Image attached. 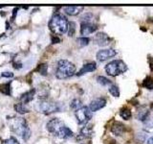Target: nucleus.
I'll return each instance as SVG.
<instances>
[{"instance_id":"5","label":"nucleus","mask_w":153,"mask_h":144,"mask_svg":"<svg viewBox=\"0 0 153 144\" xmlns=\"http://www.w3.org/2000/svg\"><path fill=\"white\" fill-rule=\"evenodd\" d=\"M75 115H76V120H78V123L82 125V124H86L91 118H92V112L89 110L88 107L82 106L80 109L76 110Z\"/></svg>"},{"instance_id":"13","label":"nucleus","mask_w":153,"mask_h":144,"mask_svg":"<svg viewBox=\"0 0 153 144\" xmlns=\"http://www.w3.org/2000/svg\"><path fill=\"white\" fill-rule=\"evenodd\" d=\"M111 132L117 136H123V134L126 132V126L121 122L115 121L111 126Z\"/></svg>"},{"instance_id":"23","label":"nucleus","mask_w":153,"mask_h":144,"mask_svg":"<svg viewBox=\"0 0 153 144\" xmlns=\"http://www.w3.org/2000/svg\"><path fill=\"white\" fill-rule=\"evenodd\" d=\"M0 91L2 93L6 94V95H11L12 94V88H11V83L5 84L3 85L1 88H0Z\"/></svg>"},{"instance_id":"35","label":"nucleus","mask_w":153,"mask_h":144,"mask_svg":"<svg viewBox=\"0 0 153 144\" xmlns=\"http://www.w3.org/2000/svg\"><path fill=\"white\" fill-rule=\"evenodd\" d=\"M150 68H151V70L153 71V64H150Z\"/></svg>"},{"instance_id":"33","label":"nucleus","mask_w":153,"mask_h":144,"mask_svg":"<svg viewBox=\"0 0 153 144\" xmlns=\"http://www.w3.org/2000/svg\"><path fill=\"white\" fill-rule=\"evenodd\" d=\"M147 144H153V136L148 139V140H147Z\"/></svg>"},{"instance_id":"7","label":"nucleus","mask_w":153,"mask_h":144,"mask_svg":"<svg viewBox=\"0 0 153 144\" xmlns=\"http://www.w3.org/2000/svg\"><path fill=\"white\" fill-rule=\"evenodd\" d=\"M65 126L64 123L61 121L59 118H53L47 123V130L48 132L54 134L55 136H59L60 131Z\"/></svg>"},{"instance_id":"22","label":"nucleus","mask_w":153,"mask_h":144,"mask_svg":"<svg viewBox=\"0 0 153 144\" xmlns=\"http://www.w3.org/2000/svg\"><path fill=\"white\" fill-rule=\"evenodd\" d=\"M97 82L100 85H102V86H108V85L111 86L112 85L111 81H110L109 79H107L106 77H104V76H99V77H97Z\"/></svg>"},{"instance_id":"1","label":"nucleus","mask_w":153,"mask_h":144,"mask_svg":"<svg viewBox=\"0 0 153 144\" xmlns=\"http://www.w3.org/2000/svg\"><path fill=\"white\" fill-rule=\"evenodd\" d=\"M10 129L13 133H16L18 136H20L24 140L27 141L29 137L31 136V131L29 128L27 121L22 117H13L10 119L9 121Z\"/></svg>"},{"instance_id":"29","label":"nucleus","mask_w":153,"mask_h":144,"mask_svg":"<svg viewBox=\"0 0 153 144\" xmlns=\"http://www.w3.org/2000/svg\"><path fill=\"white\" fill-rule=\"evenodd\" d=\"M2 144H19V142L14 137H10L2 141Z\"/></svg>"},{"instance_id":"32","label":"nucleus","mask_w":153,"mask_h":144,"mask_svg":"<svg viewBox=\"0 0 153 144\" xmlns=\"http://www.w3.org/2000/svg\"><path fill=\"white\" fill-rule=\"evenodd\" d=\"M60 41V40H59V37H57V36H53L52 37V42L53 43H59Z\"/></svg>"},{"instance_id":"12","label":"nucleus","mask_w":153,"mask_h":144,"mask_svg":"<svg viewBox=\"0 0 153 144\" xmlns=\"http://www.w3.org/2000/svg\"><path fill=\"white\" fill-rule=\"evenodd\" d=\"M97 69V64L96 62H88V64H85L82 67L80 68V70L76 73V76H82L85 73H89V72H93Z\"/></svg>"},{"instance_id":"31","label":"nucleus","mask_w":153,"mask_h":144,"mask_svg":"<svg viewBox=\"0 0 153 144\" xmlns=\"http://www.w3.org/2000/svg\"><path fill=\"white\" fill-rule=\"evenodd\" d=\"M2 77H6V78H12V77H13V74L12 73V72H4V73L1 74Z\"/></svg>"},{"instance_id":"9","label":"nucleus","mask_w":153,"mask_h":144,"mask_svg":"<svg viewBox=\"0 0 153 144\" xmlns=\"http://www.w3.org/2000/svg\"><path fill=\"white\" fill-rule=\"evenodd\" d=\"M94 41L99 46H106L112 41V38L103 32L97 33L94 37Z\"/></svg>"},{"instance_id":"34","label":"nucleus","mask_w":153,"mask_h":144,"mask_svg":"<svg viewBox=\"0 0 153 144\" xmlns=\"http://www.w3.org/2000/svg\"><path fill=\"white\" fill-rule=\"evenodd\" d=\"M109 144H116V141H115L114 139H110V141H109Z\"/></svg>"},{"instance_id":"36","label":"nucleus","mask_w":153,"mask_h":144,"mask_svg":"<svg viewBox=\"0 0 153 144\" xmlns=\"http://www.w3.org/2000/svg\"><path fill=\"white\" fill-rule=\"evenodd\" d=\"M151 108L153 109V103H151Z\"/></svg>"},{"instance_id":"14","label":"nucleus","mask_w":153,"mask_h":144,"mask_svg":"<svg viewBox=\"0 0 153 144\" xmlns=\"http://www.w3.org/2000/svg\"><path fill=\"white\" fill-rule=\"evenodd\" d=\"M84 7L83 6H67L64 7L63 10L64 12L68 14V16H78L79 13L83 11Z\"/></svg>"},{"instance_id":"6","label":"nucleus","mask_w":153,"mask_h":144,"mask_svg":"<svg viewBox=\"0 0 153 144\" xmlns=\"http://www.w3.org/2000/svg\"><path fill=\"white\" fill-rule=\"evenodd\" d=\"M39 110H40V112L44 114H50V113L57 112V110H59V106H57V104L54 102V101L44 99L40 101Z\"/></svg>"},{"instance_id":"19","label":"nucleus","mask_w":153,"mask_h":144,"mask_svg":"<svg viewBox=\"0 0 153 144\" xmlns=\"http://www.w3.org/2000/svg\"><path fill=\"white\" fill-rule=\"evenodd\" d=\"M73 132L71 131V130L68 128V127H66V126H64L63 128H62V130L60 131V133L59 134V137H60V138H70V137H72L73 136Z\"/></svg>"},{"instance_id":"20","label":"nucleus","mask_w":153,"mask_h":144,"mask_svg":"<svg viewBox=\"0 0 153 144\" xmlns=\"http://www.w3.org/2000/svg\"><path fill=\"white\" fill-rule=\"evenodd\" d=\"M13 108H14V110H16V112L20 113V114H25V113H28L29 112V110L25 107V105L22 104V103L14 104Z\"/></svg>"},{"instance_id":"10","label":"nucleus","mask_w":153,"mask_h":144,"mask_svg":"<svg viewBox=\"0 0 153 144\" xmlns=\"http://www.w3.org/2000/svg\"><path fill=\"white\" fill-rule=\"evenodd\" d=\"M105 105H106V100L102 97H100V98H96L91 101L88 108L92 112H97V110L104 108Z\"/></svg>"},{"instance_id":"8","label":"nucleus","mask_w":153,"mask_h":144,"mask_svg":"<svg viewBox=\"0 0 153 144\" xmlns=\"http://www.w3.org/2000/svg\"><path fill=\"white\" fill-rule=\"evenodd\" d=\"M117 55V51L112 48H107V49H102L100 50L97 54H96V58L99 62H104L106 60L111 59V58L115 57Z\"/></svg>"},{"instance_id":"21","label":"nucleus","mask_w":153,"mask_h":144,"mask_svg":"<svg viewBox=\"0 0 153 144\" xmlns=\"http://www.w3.org/2000/svg\"><path fill=\"white\" fill-rule=\"evenodd\" d=\"M142 86L143 88H146L147 89H153V79L150 76H147L145 78V80L143 81Z\"/></svg>"},{"instance_id":"15","label":"nucleus","mask_w":153,"mask_h":144,"mask_svg":"<svg viewBox=\"0 0 153 144\" xmlns=\"http://www.w3.org/2000/svg\"><path fill=\"white\" fill-rule=\"evenodd\" d=\"M93 134V130L91 126H84L80 130V133L78 136V139H83V138H89Z\"/></svg>"},{"instance_id":"4","label":"nucleus","mask_w":153,"mask_h":144,"mask_svg":"<svg viewBox=\"0 0 153 144\" xmlns=\"http://www.w3.org/2000/svg\"><path fill=\"white\" fill-rule=\"evenodd\" d=\"M104 69L109 76L116 77L127 71V65L122 60H114L105 65Z\"/></svg>"},{"instance_id":"26","label":"nucleus","mask_w":153,"mask_h":144,"mask_svg":"<svg viewBox=\"0 0 153 144\" xmlns=\"http://www.w3.org/2000/svg\"><path fill=\"white\" fill-rule=\"evenodd\" d=\"M89 41H90V40H89L88 38H86V37H81V38H79L78 40H76V42H78L79 45L81 46V47L88 45Z\"/></svg>"},{"instance_id":"25","label":"nucleus","mask_w":153,"mask_h":144,"mask_svg":"<svg viewBox=\"0 0 153 144\" xmlns=\"http://www.w3.org/2000/svg\"><path fill=\"white\" fill-rule=\"evenodd\" d=\"M70 107H71V109L76 110H79L82 107V102H81L79 99H74L70 103Z\"/></svg>"},{"instance_id":"17","label":"nucleus","mask_w":153,"mask_h":144,"mask_svg":"<svg viewBox=\"0 0 153 144\" xmlns=\"http://www.w3.org/2000/svg\"><path fill=\"white\" fill-rule=\"evenodd\" d=\"M149 115V110L146 107H142L141 109L138 110V112H137V118L141 121H145V120L148 117Z\"/></svg>"},{"instance_id":"18","label":"nucleus","mask_w":153,"mask_h":144,"mask_svg":"<svg viewBox=\"0 0 153 144\" xmlns=\"http://www.w3.org/2000/svg\"><path fill=\"white\" fill-rule=\"evenodd\" d=\"M120 116H121L123 119L124 120H129L132 117V112H131V110L127 108L126 106V107H123L121 110H120Z\"/></svg>"},{"instance_id":"2","label":"nucleus","mask_w":153,"mask_h":144,"mask_svg":"<svg viewBox=\"0 0 153 144\" xmlns=\"http://www.w3.org/2000/svg\"><path fill=\"white\" fill-rule=\"evenodd\" d=\"M68 20L61 14H55L49 22L50 30L55 35H63L68 31Z\"/></svg>"},{"instance_id":"27","label":"nucleus","mask_w":153,"mask_h":144,"mask_svg":"<svg viewBox=\"0 0 153 144\" xmlns=\"http://www.w3.org/2000/svg\"><path fill=\"white\" fill-rule=\"evenodd\" d=\"M68 36L69 37H73L74 36V34L76 32V23L73 22V21H71L69 22L68 24Z\"/></svg>"},{"instance_id":"24","label":"nucleus","mask_w":153,"mask_h":144,"mask_svg":"<svg viewBox=\"0 0 153 144\" xmlns=\"http://www.w3.org/2000/svg\"><path fill=\"white\" fill-rule=\"evenodd\" d=\"M109 92L111 93L112 96H114V97H120V94H121V92H120V88L115 85H111L109 86Z\"/></svg>"},{"instance_id":"11","label":"nucleus","mask_w":153,"mask_h":144,"mask_svg":"<svg viewBox=\"0 0 153 144\" xmlns=\"http://www.w3.org/2000/svg\"><path fill=\"white\" fill-rule=\"evenodd\" d=\"M98 29L97 25L92 23H86V22H81V25H80V34L82 36H87L90 35V34L94 33L96 30Z\"/></svg>"},{"instance_id":"28","label":"nucleus","mask_w":153,"mask_h":144,"mask_svg":"<svg viewBox=\"0 0 153 144\" xmlns=\"http://www.w3.org/2000/svg\"><path fill=\"white\" fill-rule=\"evenodd\" d=\"M41 75L43 76H46L47 75V70H48V65L46 64H39L36 69Z\"/></svg>"},{"instance_id":"3","label":"nucleus","mask_w":153,"mask_h":144,"mask_svg":"<svg viewBox=\"0 0 153 144\" xmlns=\"http://www.w3.org/2000/svg\"><path fill=\"white\" fill-rule=\"evenodd\" d=\"M76 73V65L67 60H60L57 62L56 76L57 79H67Z\"/></svg>"},{"instance_id":"30","label":"nucleus","mask_w":153,"mask_h":144,"mask_svg":"<svg viewBox=\"0 0 153 144\" xmlns=\"http://www.w3.org/2000/svg\"><path fill=\"white\" fill-rule=\"evenodd\" d=\"M93 17V14H91V13H87V14H84L82 16H81V20H82V22H86V23H88L89 20L91 18Z\"/></svg>"},{"instance_id":"16","label":"nucleus","mask_w":153,"mask_h":144,"mask_svg":"<svg viewBox=\"0 0 153 144\" xmlns=\"http://www.w3.org/2000/svg\"><path fill=\"white\" fill-rule=\"evenodd\" d=\"M35 92L36 90L35 89H31L27 91V92L23 93L21 96H20V101L22 102V104H27L29 102H31L33 98V95H35Z\"/></svg>"}]
</instances>
